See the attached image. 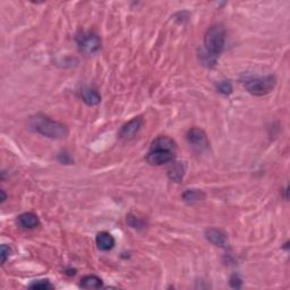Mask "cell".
<instances>
[{
	"label": "cell",
	"mask_w": 290,
	"mask_h": 290,
	"mask_svg": "<svg viewBox=\"0 0 290 290\" xmlns=\"http://www.w3.org/2000/svg\"><path fill=\"white\" fill-rule=\"evenodd\" d=\"M226 45V33L220 25L210 28L204 35V53L201 55L203 65L213 67L217 63L218 57L224 51Z\"/></svg>",
	"instance_id": "cell-1"
},
{
	"label": "cell",
	"mask_w": 290,
	"mask_h": 290,
	"mask_svg": "<svg viewBox=\"0 0 290 290\" xmlns=\"http://www.w3.org/2000/svg\"><path fill=\"white\" fill-rule=\"evenodd\" d=\"M29 127L33 131H36L46 137L52 138V140H63L68 135V128L66 125L41 113L30 117Z\"/></svg>",
	"instance_id": "cell-2"
},
{
	"label": "cell",
	"mask_w": 290,
	"mask_h": 290,
	"mask_svg": "<svg viewBox=\"0 0 290 290\" xmlns=\"http://www.w3.org/2000/svg\"><path fill=\"white\" fill-rule=\"evenodd\" d=\"M276 85V79L274 75H268L264 77H256L245 82V87L249 93L256 97H263L269 94Z\"/></svg>",
	"instance_id": "cell-3"
},
{
	"label": "cell",
	"mask_w": 290,
	"mask_h": 290,
	"mask_svg": "<svg viewBox=\"0 0 290 290\" xmlns=\"http://www.w3.org/2000/svg\"><path fill=\"white\" fill-rule=\"evenodd\" d=\"M186 137L188 143H190L195 150L198 151V152L207 150L209 147V140L207 137V134H205V131L201 129V128H191V129L187 131Z\"/></svg>",
	"instance_id": "cell-4"
},
{
	"label": "cell",
	"mask_w": 290,
	"mask_h": 290,
	"mask_svg": "<svg viewBox=\"0 0 290 290\" xmlns=\"http://www.w3.org/2000/svg\"><path fill=\"white\" fill-rule=\"evenodd\" d=\"M147 162L151 166H162V164L173 162L175 159V152L167 150H151L147 153L146 158Z\"/></svg>",
	"instance_id": "cell-5"
},
{
	"label": "cell",
	"mask_w": 290,
	"mask_h": 290,
	"mask_svg": "<svg viewBox=\"0 0 290 290\" xmlns=\"http://www.w3.org/2000/svg\"><path fill=\"white\" fill-rule=\"evenodd\" d=\"M80 49L85 53L97 52L101 48V39L93 33H86L77 38Z\"/></svg>",
	"instance_id": "cell-6"
},
{
	"label": "cell",
	"mask_w": 290,
	"mask_h": 290,
	"mask_svg": "<svg viewBox=\"0 0 290 290\" xmlns=\"http://www.w3.org/2000/svg\"><path fill=\"white\" fill-rule=\"evenodd\" d=\"M142 125H143V120H142V118L140 117L129 120L127 124H125L124 126L120 128L119 137L125 138V140L134 137L135 135L140 131V129L142 128Z\"/></svg>",
	"instance_id": "cell-7"
},
{
	"label": "cell",
	"mask_w": 290,
	"mask_h": 290,
	"mask_svg": "<svg viewBox=\"0 0 290 290\" xmlns=\"http://www.w3.org/2000/svg\"><path fill=\"white\" fill-rule=\"evenodd\" d=\"M205 237L211 244L215 246H219V247H225L228 242V237L227 234L224 230L218 228H210L205 231Z\"/></svg>",
	"instance_id": "cell-8"
},
{
	"label": "cell",
	"mask_w": 290,
	"mask_h": 290,
	"mask_svg": "<svg viewBox=\"0 0 290 290\" xmlns=\"http://www.w3.org/2000/svg\"><path fill=\"white\" fill-rule=\"evenodd\" d=\"M151 150H167L171 151V152L176 153L177 144L173 138L168 136H159L156 140H153L150 146Z\"/></svg>",
	"instance_id": "cell-9"
},
{
	"label": "cell",
	"mask_w": 290,
	"mask_h": 290,
	"mask_svg": "<svg viewBox=\"0 0 290 290\" xmlns=\"http://www.w3.org/2000/svg\"><path fill=\"white\" fill-rule=\"evenodd\" d=\"M96 242H97V248H99L100 251L107 252V251H110V249L113 248L114 238L113 235L109 234V232L101 231L97 235Z\"/></svg>",
	"instance_id": "cell-10"
},
{
	"label": "cell",
	"mask_w": 290,
	"mask_h": 290,
	"mask_svg": "<svg viewBox=\"0 0 290 290\" xmlns=\"http://www.w3.org/2000/svg\"><path fill=\"white\" fill-rule=\"evenodd\" d=\"M17 224L22 228L33 229L40 225V220L36 214L32 213V212H26V213H23L17 218Z\"/></svg>",
	"instance_id": "cell-11"
},
{
	"label": "cell",
	"mask_w": 290,
	"mask_h": 290,
	"mask_svg": "<svg viewBox=\"0 0 290 290\" xmlns=\"http://www.w3.org/2000/svg\"><path fill=\"white\" fill-rule=\"evenodd\" d=\"M185 171H186V166L184 162H174L170 169L168 170V176H169L170 180L180 183L184 178Z\"/></svg>",
	"instance_id": "cell-12"
},
{
	"label": "cell",
	"mask_w": 290,
	"mask_h": 290,
	"mask_svg": "<svg viewBox=\"0 0 290 290\" xmlns=\"http://www.w3.org/2000/svg\"><path fill=\"white\" fill-rule=\"evenodd\" d=\"M80 287L83 289H100L103 287V282L99 276L90 274L81 279Z\"/></svg>",
	"instance_id": "cell-13"
},
{
	"label": "cell",
	"mask_w": 290,
	"mask_h": 290,
	"mask_svg": "<svg viewBox=\"0 0 290 290\" xmlns=\"http://www.w3.org/2000/svg\"><path fill=\"white\" fill-rule=\"evenodd\" d=\"M82 99L84 103H86L87 106L93 107L97 106L101 102V96L97 90L93 89H83L82 91Z\"/></svg>",
	"instance_id": "cell-14"
},
{
	"label": "cell",
	"mask_w": 290,
	"mask_h": 290,
	"mask_svg": "<svg viewBox=\"0 0 290 290\" xmlns=\"http://www.w3.org/2000/svg\"><path fill=\"white\" fill-rule=\"evenodd\" d=\"M183 198L187 203L193 204L196 203V202L203 201L205 198V194L202 191L198 190H188L183 194Z\"/></svg>",
	"instance_id": "cell-15"
},
{
	"label": "cell",
	"mask_w": 290,
	"mask_h": 290,
	"mask_svg": "<svg viewBox=\"0 0 290 290\" xmlns=\"http://www.w3.org/2000/svg\"><path fill=\"white\" fill-rule=\"evenodd\" d=\"M217 90L219 93L225 94V96H229V94L232 92V85L228 81H224V82H220L218 84Z\"/></svg>",
	"instance_id": "cell-16"
},
{
	"label": "cell",
	"mask_w": 290,
	"mask_h": 290,
	"mask_svg": "<svg viewBox=\"0 0 290 290\" xmlns=\"http://www.w3.org/2000/svg\"><path fill=\"white\" fill-rule=\"evenodd\" d=\"M30 288L47 290V289H52V285L49 282V280H39V281L31 283V285H30Z\"/></svg>",
	"instance_id": "cell-17"
},
{
	"label": "cell",
	"mask_w": 290,
	"mask_h": 290,
	"mask_svg": "<svg viewBox=\"0 0 290 290\" xmlns=\"http://www.w3.org/2000/svg\"><path fill=\"white\" fill-rule=\"evenodd\" d=\"M127 224L130 226L131 228H142L144 226V222L140 220V219H136L133 215L129 214L127 217Z\"/></svg>",
	"instance_id": "cell-18"
},
{
	"label": "cell",
	"mask_w": 290,
	"mask_h": 290,
	"mask_svg": "<svg viewBox=\"0 0 290 290\" xmlns=\"http://www.w3.org/2000/svg\"><path fill=\"white\" fill-rule=\"evenodd\" d=\"M11 253H12L11 247H8L7 245H1V262L2 263H6L7 258H9V255H11Z\"/></svg>",
	"instance_id": "cell-19"
},
{
	"label": "cell",
	"mask_w": 290,
	"mask_h": 290,
	"mask_svg": "<svg viewBox=\"0 0 290 290\" xmlns=\"http://www.w3.org/2000/svg\"><path fill=\"white\" fill-rule=\"evenodd\" d=\"M242 283V279L239 278L238 274H234L230 278V286L232 287V288H236V289L241 288Z\"/></svg>",
	"instance_id": "cell-20"
},
{
	"label": "cell",
	"mask_w": 290,
	"mask_h": 290,
	"mask_svg": "<svg viewBox=\"0 0 290 290\" xmlns=\"http://www.w3.org/2000/svg\"><path fill=\"white\" fill-rule=\"evenodd\" d=\"M0 193H1V203H4V202L6 201V194H5L4 191H1Z\"/></svg>",
	"instance_id": "cell-21"
}]
</instances>
